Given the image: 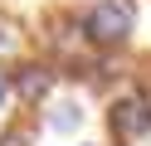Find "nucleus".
Masks as SVG:
<instances>
[{
    "label": "nucleus",
    "instance_id": "nucleus-1",
    "mask_svg": "<svg viewBox=\"0 0 151 146\" xmlns=\"http://www.w3.org/2000/svg\"><path fill=\"white\" fill-rule=\"evenodd\" d=\"M137 29V5L132 0H93L83 15V39L93 49H122Z\"/></svg>",
    "mask_w": 151,
    "mask_h": 146
},
{
    "label": "nucleus",
    "instance_id": "nucleus-2",
    "mask_svg": "<svg viewBox=\"0 0 151 146\" xmlns=\"http://www.w3.org/2000/svg\"><path fill=\"white\" fill-rule=\"evenodd\" d=\"M107 132L117 136V141H141V136H151V93H141V88L117 93L112 107H107Z\"/></svg>",
    "mask_w": 151,
    "mask_h": 146
},
{
    "label": "nucleus",
    "instance_id": "nucleus-3",
    "mask_svg": "<svg viewBox=\"0 0 151 146\" xmlns=\"http://www.w3.org/2000/svg\"><path fill=\"white\" fill-rule=\"evenodd\" d=\"M49 88H54V68L49 63H34L29 58V63H20L10 73V97H20L24 107H34L39 97H49Z\"/></svg>",
    "mask_w": 151,
    "mask_h": 146
},
{
    "label": "nucleus",
    "instance_id": "nucleus-4",
    "mask_svg": "<svg viewBox=\"0 0 151 146\" xmlns=\"http://www.w3.org/2000/svg\"><path fill=\"white\" fill-rule=\"evenodd\" d=\"M83 102H73V97H63V102H54L49 107V117H44V122L54 127V132H73V127H83Z\"/></svg>",
    "mask_w": 151,
    "mask_h": 146
},
{
    "label": "nucleus",
    "instance_id": "nucleus-5",
    "mask_svg": "<svg viewBox=\"0 0 151 146\" xmlns=\"http://www.w3.org/2000/svg\"><path fill=\"white\" fill-rule=\"evenodd\" d=\"M20 24H15V19H0V58H15L20 54Z\"/></svg>",
    "mask_w": 151,
    "mask_h": 146
},
{
    "label": "nucleus",
    "instance_id": "nucleus-6",
    "mask_svg": "<svg viewBox=\"0 0 151 146\" xmlns=\"http://www.w3.org/2000/svg\"><path fill=\"white\" fill-rule=\"evenodd\" d=\"M10 102V73H5V68H0V107Z\"/></svg>",
    "mask_w": 151,
    "mask_h": 146
}]
</instances>
